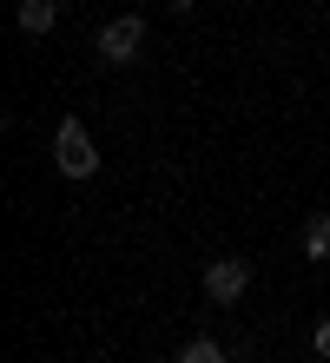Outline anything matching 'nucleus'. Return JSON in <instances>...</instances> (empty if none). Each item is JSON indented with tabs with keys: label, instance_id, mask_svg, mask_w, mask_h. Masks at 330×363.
I'll use <instances>...</instances> for the list:
<instances>
[{
	"label": "nucleus",
	"instance_id": "39448f33",
	"mask_svg": "<svg viewBox=\"0 0 330 363\" xmlns=\"http://www.w3.org/2000/svg\"><path fill=\"white\" fill-rule=\"evenodd\" d=\"M304 258H317V264L330 258V211H317V218L304 225Z\"/></svg>",
	"mask_w": 330,
	"mask_h": 363
},
{
	"label": "nucleus",
	"instance_id": "423d86ee",
	"mask_svg": "<svg viewBox=\"0 0 330 363\" xmlns=\"http://www.w3.org/2000/svg\"><path fill=\"white\" fill-rule=\"evenodd\" d=\"M179 363H225V350H218L211 337H192V344L179 350Z\"/></svg>",
	"mask_w": 330,
	"mask_h": 363
},
{
	"label": "nucleus",
	"instance_id": "20e7f679",
	"mask_svg": "<svg viewBox=\"0 0 330 363\" xmlns=\"http://www.w3.org/2000/svg\"><path fill=\"white\" fill-rule=\"evenodd\" d=\"M53 20H60L53 0H20V33H47Z\"/></svg>",
	"mask_w": 330,
	"mask_h": 363
},
{
	"label": "nucleus",
	"instance_id": "f257e3e1",
	"mask_svg": "<svg viewBox=\"0 0 330 363\" xmlns=\"http://www.w3.org/2000/svg\"><path fill=\"white\" fill-rule=\"evenodd\" d=\"M53 165H60L66 179H93V172H99V152H93V139H86L79 119H60V133H53Z\"/></svg>",
	"mask_w": 330,
	"mask_h": 363
},
{
	"label": "nucleus",
	"instance_id": "6e6552de",
	"mask_svg": "<svg viewBox=\"0 0 330 363\" xmlns=\"http://www.w3.org/2000/svg\"><path fill=\"white\" fill-rule=\"evenodd\" d=\"M172 7H179V13H192V7H198V0H172Z\"/></svg>",
	"mask_w": 330,
	"mask_h": 363
},
{
	"label": "nucleus",
	"instance_id": "7ed1b4c3",
	"mask_svg": "<svg viewBox=\"0 0 330 363\" xmlns=\"http://www.w3.org/2000/svg\"><path fill=\"white\" fill-rule=\"evenodd\" d=\"M245 284H251V264H245V258H218V264H205V297H211V304H238V297H245Z\"/></svg>",
	"mask_w": 330,
	"mask_h": 363
},
{
	"label": "nucleus",
	"instance_id": "0eeeda50",
	"mask_svg": "<svg viewBox=\"0 0 330 363\" xmlns=\"http://www.w3.org/2000/svg\"><path fill=\"white\" fill-rule=\"evenodd\" d=\"M311 350H317V357L330 363V317H324V324H317V337H311Z\"/></svg>",
	"mask_w": 330,
	"mask_h": 363
},
{
	"label": "nucleus",
	"instance_id": "f03ea898",
	"mask_svg": "<svg viewBox=\"0 0 330 363\" xmlns=\"http://www.w3.org/2000/svg\"><path fill=\"white\" fill-rule=\"evenodd\" d=\"M139 47H145V20H132V13L106 20V33H99V60L126 67V60H139Z\"/></svg>",
	"mask_w": 330,
	"mask_h": 363
}]
</instances>
